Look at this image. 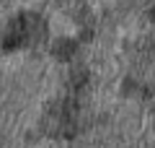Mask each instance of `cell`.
Listing matches in <instances>:
<instances>
[{"label": "cell", "mask_w": 155, "mask_h": 148, "mask_svg": "<svg viewBox=\"0 0 155 148\" xmlns=\"http://www.w3.org/2000/svg\"><path fill=\"white\" fill-rule=\"evenodd\" d=\"M153 21H155V8H153Z\"/></svg>", "instance_id": "cell-2"}, {"label": "cell", "mask_w": 155, "mask_h": 148, "mask_svg": "<svg viewBox=\"0 0 155 148\" xmlns=\"http://www.w3.org/2000/svg\"><path fill=\"white\" fill-rule=\"evenodd\" d=\"M54 52H57V57L67 60V57H70L72 52H75V44H72V42H60V44H57V49H54Z\"/></svg>", "instance_id": "cell-1"}]
</instances>
